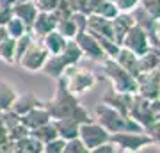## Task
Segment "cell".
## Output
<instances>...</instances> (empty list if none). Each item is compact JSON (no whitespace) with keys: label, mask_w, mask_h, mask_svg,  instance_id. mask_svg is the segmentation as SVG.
Here are the masks:
<instances>
[{"label":"cell","mask_w":160,"mask_h":153,"mask_svg":"<svg viewBox=\"0 0 160 153\" xmlns=\"http://www.w3.org/2000/svg\"><path fill=\"white\" fill-rule=\"evenodd\" d=\"M43 107L48 110L52 119H75L80 125L87 123V121H92L89 112L80 105L78 96H75L68 91L62 77L57 80V87H55L53 96L48 102H45Z\"/></svg>","instance_id":"6da1fadb"},{"label":"cell","mask_w":160,"mask_h":153,"mask_svg":"<svg viewBox=\"0 0 160 153\" xmlns=\"http://www.w3.org/2000/svg\"><path fill=\"white\" fill-rule=\"evenodd\" d=\"M94 121L100 123L110 135L119 134V132H144L142 126L135 123L130 116L118 112L116 109H112L103 102H98L94 105Z\"/></svg>","instance_id":"7a4b0ae2"},{"label":"cell","mask_w":160,"mask_h":153,"mask_svg":"<svg viewBox=\"0 0 160 153\" xmlns=\"http://www.w3.org/2000/svg\"><path fill=\"white\" fill-rule=\"evenodd\" d=\"M82 61V52L77 46L75 41H68V45L64 46V50L57 55H48L45 66L41 69V73H45L46 77H50L53 80H59L64 75V71L75 64H78Z\"/></svg>","instance_id":"3957f363"},{"label":"cell","mask_w":160,"mask_h":153,"mask_svg":"<svg viewBox=\"0 0 160 153\" xmlns=\"http://www.w3.org/2000/svg\"><path fill=\"white\" fill-rule=\"evenodd\" d=\"M102 73L110 80L112 89L118 93H128V94H137V79L132 77L126 69H123L114 59H105L100 63Z\"/></svg>","instance_id":"277c9868"},{"label":"cell","mask_w":160,"mask_h":153,"mask_svg":"<svg viewBox=\"0 0 160 153\" xmlns=\"http://www.w3.org/2000/svg\"><path fill=\"white\" fill-rule=\"evenodd\" d=\"M62 79H64V82H66L68 91L71 94H75V96H80V94H84L86 91L92 89L98 82L96 75H94L92 69L78 66V64H75V66L66 69L64 75H62Z\"/></svg>","instance_id":"5b68a950"},{"label":"cell","mask_w":160,"mask_h":153,"mask_svg":"<svg viewBox=\"0 0 160 153\" xmlns=\"http://www.w3.org/2000/svg\"><path fill=\"white\" fill-rule=\"evenodd\" d=\"M110 142L121 151H142L144 148L153 146L151 137L146 132H119L112 134Z\"/></svg>","instance_id":"8992f818"},{"label":"cell","mask_w":160,"mask_h":153,"mask_svg":"<svg viewBox=\"0 0 160 153\" xmlns=\"http://www.w3.org/2000/svg\"><path fill=\"white\" fill-rule=\"evenodd\" d=\"M78 139L82 141V144H84L87 150H92V148L100 146L103 142H109L110 134L105 130L100 123H96V121L92 119V121L82 123V125L78 126Z\"/></svg>","instance_id":"52a82bcc"},{"label":"cell","mask_w":160,"mask_h":153,"mask_svg":"<svg viewBox=\"0 0 160 153\" xmlns=\"http://www.w3.org/2000/svg\"><path fill=\"white\" fill-rule=\"evenodd\" d=\"M48 50H46L41 39H36L30 43V46L27 48V52L23 54V57L20 59V66L23 69H27V71H41L43 66H45L46 59H48Z\"/></svg>","instance_id":"ba28073f"},{"label":"cell","mask_w":160,"mask_h":153,"mask_svg":"<svg viewBox=\"0 0 160 153\" xmlns=\"http://www.w3.org/2000/svg\"><path fill=\"white\" fill-rule=\"evenodd\" d=\"M121 46L130 50L132 54H135L137 57L146 55L149 50H151V45H149L148 34L144 32L139 25H133V27L125 34V38L121 39Z\"/></svg>","instance_id":"9c48e42d"},{"label":"cell","mask_w":160,"mask_h":153,"mask_svg":"<svg viewBox=\"0 0 160 153\" xmlns=\"http://www.w3.org/2000/svg\"><path fill=\"white\" fill-rule=\"evenodd\" d=\"M128 116H130L135 123H139V125L142 126V130L158 119L157 114L153 112V109H151V100H146V98H142L141 94H133V102H132Z\"/></svg>","instance_id":"30bf717a"},{"label":"cell","mask_w":160,"mask_h":153,"mask_svg":"<svg viewBox=\"0 0 160 153\" xmlns=\"http://www.w3.org/2000/svg\"><path fill=\"white\" fill-rule=\"evenodd\" d=\"M75 43H77V46L80 48V52H82V57H87L89 61H92V63H102V61H105L107 57H105V54H103L102 46H100V43L96 41V38L92 34H89L87 30H82V32H78V34L75 36Z\"/></svg>","instance_id":"8fae6325"},{"label":"cell","mask_w":160,"mask_h":153,"mask_svg":"<svg viewBox=\"0 0 160 153\" xmlns=\"http://www.w3.org/2000/svg\"><path fill=\"white\" fill-rule=\"evenodd\" d=\"M137 94L146 100H157L160 93V69L142 71L137 75Z\"/></svg>","instance_id":"7c38bea8"},{"label":"cell","mask_w":160,"mask_h":153,"mask_svg":"<svg viewBox=\"0 0 160 153\" xmlns=\"http://www.w3.org/2000/svg\"><path fill=\"white\" fill-rule=\"evenodd\" d=\"M86 30L92 36H103V38H109L114 39V28H112V20L102 18L98 14H87V22H86Z\"/></svg>","instance_id":"4fadbf2b"},{"label":"cell","mask_w":160,"mask_h":153,"mask_svg":"<svg viewBox=\"0 0 160 153\" xmlns=\"http://www.w3.org/2000/svg\"><path fill=\"white\" fill-rule=\"evenodd\" d=\"M102 102L107 103V105H110L112 109H116L118 112L128 116L130 107H132V102H133V94H128V93H118V91L110 89V91H107V93L103 94Z\"/></svg>","instance_id":"5bb4252c"},{"label":"cell","mask_w":160,"mask_h":153,"mask_svg":"<svg viewBox=\"0 0 160 153\" xmlns=\"http://www.w3.org/2000/svg\"><path fill=\"white\" fill-rule=\"evenodd\" d=\"M57 27V18L52 13H38L32 27H30V34L36 39H43L46 34H50L52 30H55Z\"/></svg>","instance_id":"9a60e30c"},{"label":"cell","mask_w":160,"mask_h":153,"mask_svg":"<svg viewBox=\"0 0 160 153\" xmlns=\"http://www.w3.org/2000/svg\"><path fill=\"white\" fill-rule=\"evenodd\" d=\"M48 121H52V118H50V114H48V110H46L45 107H36V109H32V110H29L27 114L20 116V123H22L29 132L46 125Z\"/></svg>","instance_id":"2e32d148"},{"label":"cell","mask_w":160,"mask_h":153,"mask_svg":"<svg viewBox=\"0 0 160 153\" xmlns=\"http://www.w3.org/2000/svg\"><path fill=\"white\" fill-rule=\"evenodd\" d=\"M43 105H45V102H41L34 93H23V94H16L9 110H12L16 116H23V114H27L32 109L43 107Z\"/></svg>","instance_id":"e0dca14e"},{"label":"cell","mask_w":160,"mask_h":153,"mask_svg":"<svg viewBox=\"0 0 160 153\" xmlns=\"http://www.w3.org/2000/svg\"><path fill=\"white\" fill-rule=\"evenodd\" d=\"M12 16H16L18 20H22L25 23L27 30L30 32V27H32V23H34L36 16H38V9L32 4V0H25V2H22V4H18V6L12 7Z\"/></svg>","instance_id":"ac0fdd59"},{"label":"cell","mask_w":160,"mask_h":153,"mask_svg":"<svg viewBox=\"0 0 160 153\" xmlns=\"http://www.w3.org/2000/svg\"><path fill=\"white\" fill-rule=\"evenodd\" d=\"M114 61L119 64L123 69H126L132 77H135V79H137V75L141 73V68H139V57L135 55V54H132L130 50L123 48V46H121V50L118 52V55H116Z\"/></svg>","instance_id":"d6986e66"},{"label":"cell","mask_w":160,"mask_h":153,"mask_svg":"<svg viewBox=\"0 0 160 153\" xmlns=\"http://www.w3.org/2000/svg\"><path fill=\"white\" fill-rule=\"evenodd\" d=\"M133 25H135V22H133V18H132L130 13H119V14L112 20L114 38H116V43H118L119 46H121V39L125 38V34L133 27Z\"/></svg>","instance_id":"ffe728a7"},{"label":"cell","mask_w":160,"mask_h":153,"mask_svg":"<svg viewBox=\"0 0 160 153\" xmlns=\"http://www.w3.org/2000/svg\"><path fill=\"white\" fill-rule=\"evenodd\" d=\"M53 125L57 128V134L61 139L64 141H71L78 137V126L80 123H77L75 119H52Z\"/></svg>","instance_id":"44dd1931"},{"label":"cell","mask_w":160,"mask_h":153,"mask_svg":"<svg viewBox=\"0 0 160 153\" xmlns=\"http://www.w3.org/2000/svg\"><path fill=\"white\" fill-rule=\"evenodd\" d=\"M12 153H43V142L29 134L12 142Z\"/></svg>","instance_id":"7402d4cb"},{"label":"cell","mask_w":160,"mask_h":153,"mask_svg":"<svg viewBox=\"0 0 160 153\" xmlns=\"http://www.w3.org/2000/svg\"><path fill=\"white\" fill-rule=\"evenodd\" d=\"M43 46H45L50 55H57L64 50V46L68 45V39H64L62 36L59 34L57 30H52L50 34H46L43 39H41Z\"/></svg>","instance_id":"603a6c76"},{"label":"cell","mask_w":160,"mask_h":153,"mask_svg":"<svg viewBox=\"0 0 160 153\" xmlns=\"http://www.w3.org/2000/svg\"><path fill=\"white\" fill-rule=\"evenodd\" d=\"M30 135L34 137V139H38L39 142L46 144V142H50V141H53V139H57L59 134H57V128H55V125H53V121H48L46 125L39 126V128H36V130H30Z\"/></svg>","instance_id":"cb8c5ba5"},{"label":"cell","mask_w":160,"mask_h":153,"mask_svg":"<svg viewBox=\"0 0 160 153\" xmlns=\"http://www.w3.org/2000/svg\"><path fill=\"white\" fill-rule=\"evenodd\" d=\"M14 98H16L14 87L11 84H7V82H0V110L2 112H6V110L11 109Z\"/></svg>","instance_id":"d4e9b609"},{"label":"cell","mask_w":160,"mask_h":153,"mask_svg":"<svg viewBox=\"0 0 160 153\" xmlns=\"http://www.w3.org/2000/svg\"><path fill=\"white\" fill-rule=\"evenodd\" d=\"M55 30H57L61 36H62L64 39H68V41H73L75 36L78 34L77 23L73 22V18H71V16H69V18H64V20H59Z\"/></svg>","instance_id":"484cf974"},{"label":"cell","mask_w":160,"mask_h":153,"mask_svg":"<svg viewBox=\"0 0 160 153\" xmlns=\"http://www.w3.org/2000/svg\"><path fill=\"white\" fill-rule=\"evenodd\" d=\"M91 14H98V16L107 18V20H114V18L119 14V11H118V7H116L114 0H102V2L98 4V7L94 9V13H91Z\"/></svg>","instance_id":"4316f807"},{"label":"cell","mask_w":160,"mask_h":153,"mask_svg":"<svg viewBox=\"0 0 160 153\" xmlns=\"http://www.w3.org/2000/svg\"><path fill=\"white\" fill-rule=\"evenodd\" d=\"M4 28H6L7 36L12 38V39H18V38H22L23 34H27V32H29L27 27H25V23H23L22 20H18L16 16H12L11 20L4 25Z\"/></svg>","instance_id":"83f0119b"},{"label":"cell","mask_w":160,"mask_h":153,"mask_svg":"<svg viewBox=\"0 0 160 153\" xmlns=\"http://www.w3.org/2000/svg\"><path fill=\"white\" fill-rule=\"evenodd\" d=\"M34 41V36L27 32V34H23L22 38H18L14 39V64L20 63V59L23 57V54L27 52V48L30 46V43Z\"/></svg>","instance_id":"f1b7e54d"},{"label":"cell","mask_w":160,"mask_h":153,"mask_svg":"<svg viewBox=\"0 0 160 153\" xmlns=\"http://www.w3.org/2000/svg\"><path fill=\"white\" fill-rule=\"evenodd\" d=\"M139 68L142 71H151V69H160V57L153 50H149L146 55L139 57Z\"/></svg>","instance_id":"f546056e"},{"label":"cell","mask_w":160,"mask_h":153,"mask_svg":"<svg viewBox=\"0 0 160 153\" xmlns=\"http://www.w3.org/2000/svg\"><path fill=\"white\" fill-rule=\"evenodd\" d=\"M94 38H96V41L100 43V46H102V50H103V54H105V57H107V59H116L118 52L121 50V46L118 45L114 39L103 38V36H94Z\"/></svg>","instance_id":"4dcf8cb0"},{"label":"cell","mask_w":160,"mask_h":153,"mask_svg":"<svg viewBox=\"0 0 160 153\" xmlns=\"http://www.w3.org/2000/svg\"><path fill=\"white\" fill-rule=\"evenodd\" d=\"M0 61L14 64V39L12 38H6L0 43Z\"/></svg>","instance_id":"1f68e13d"},{"label":"cell","mask_w":160,"mask_h":153,"mask_svg":"<svg viewBox=\"0 0 160 153\" xmlns=\"http://www.w3.org/2000/svg\"><path fill=\"white\" fill-rule=\"evenodd\" d=\"M139 7L153 20H157V22L160 20V0H141Z\"/></svg>","instance_id":"d6a6232c"},{"label":"cell","mask_w":160,"mask_h":153,"mask_svg":"<svg viewBox=\"0 0 160 153\" xmlns=\"http://www.w3.org/2000/svg\"><path fill=\"white\" fill-rule=\"evenodd\" d=\"M62 153H89V150H87V148L82 144V141H80L78 137H77V139L66 141Z\"/></svg>","instance_id":"836d02e7"},{"label":"cell","mask_w":160,"mask_h":153,"mask_svg":"<svg viewBox=\"0 0 160 153\" xmlns=\"http://www.w3.org/2000/svg\"><path fill=\"white\" fill-rule=\"evenodd\" d=\"M38 13H53L59 6V0H32Z\"/></svg>","instance_id":"e575fe53"},{"label":"cell","mask_w":160,"mask_h":153,"mask_svg":"<svg viewBox=\"0 0 160 153\" xmlns=\"http://www.w3.org/2000/svg\"><path fill=\"white\" fill-rule=\"evenodd\" d=\"M53 16L57 18V22L59 20H64V18H69L71 14H73V11H71V7H69V4H68V0H59V6H57V9L52 13Z\"/></svg>","instance_id":"d590c367"},{"label":"cell","mask_w":160,"mask_h":153,"mask_svg":"<svg viewBox=\"0 0 160 153\" xmlns=\"http://www.w3.org/2000/svg\"><path fill=\"white\" fill-rule=\"evenodd\" d=\"M144 132L151 137V141H153V146H157L160 150V121L157 119L155 123H151L149 126L144 128Z\"/></svg>","instance_id":"8d00e7d4"},{"label":"cell","mask_w":160,"mask_h":153,"mask_svg":"<svg viewBox=\"0 0 160 153\" xmlns=\"http://www.w3.org/2000/svg\"><path fill=\"white\" fill-rule=\"evenodd\" d=\"M64 144H66V141L61 139V137H57V139L43 144V153H62Z\"/></svg>","instance_id":"74e56055"},{"label":"cell","mask_w":160,"mask_h":153,"mask_svg":"<svg viewBox=\"0 0 160 153\" xmlns=\"http://www.w3.org/2000/svg\"><path fill=\"white\" fill-rule=\"evenodd\" d=\"M114 4L119 13H132L135 7H139L141 0H114Z\"/></svg>","instance_id":"f35d334b"},{"label":"cell","mask_w":160,"mask_h":153,"mask_svg":"<svg viewBox=\"0 0 160 153\" xmlns=\"http://www.w3.org/2000/svg\"><path fill=\"white\" fill-rule=\"evenodd\" d=\"M118 151V148L112 144V142H103V144H100V146L92 148V150H89V153H116Z\"/></svg>","instance_id":"ab89813d"},{"label":"cell","mask_w":160,"mask_h":153,"mask_svg":"<svg viewBox=\"0 0 160 153\" xmlns=\"http://www.w3.org/2000/svg\"><path fill=\"white\" fill-rule=\"evenodd\" d=\"M12 18V9H7V7H0V27H4L9 20Z\"/></svg>","instance_id":"60d3db41"},{"label":"cell","mask_w":160,"mask_h":153,"mask_svg":"<svg viewBox=\"0 0 160 153\" xmlns=\"http://www.w3.org/2000/svg\"><path fill=\"white\" fill-rule=\"evenodd\" d=\"M25 0H0V7H7V9H12L14 6L22 4Z\"/></svg>","instance_id":"b9f144b4"},{"label":"cell","mask_w":160,"mask_h":153,"mask_svg":"<svg viewBox=\"0 0 160 153\" xmlns=\"http://www.w3.org/2000/svg\"><path fill=\"white\" fill-rule=\"evenodd\" d=\"M102 0H87V14H91V13H94V9L98 7V4H100Z\"/></svg>","instance_id":"7bdbcfd3"},{"label":"cell","mask_w":160,"mask_h":153,"mask_svg":"<svg viewBox=\"0 0 160 153\" xmlns=\"http://www.w3.org/2000/svg\"><path fill=\"white\" fill-rule=\"evenodd\" d=\"M157 38H158V41H160V20L157 22Z\"/></svg>","instance_id":"ee69618b"},{"label":"cell","mask_w":160,"mask_h":153,"mask_svg":"<svg viewBox=\"0 0 160 153\" xmlns=\"http://www.w3.org/2000/svg\"><path fill=\"white\" fill-rule=\"evenodd\" d=\"M116 153H142V151H121V150H118Z\"/></svg>","instance_id":"f6af8a7d"},{"label":"cell","mask_w":160,"mask_h":153,"mask_svg":"<svg viewBox=\"0 0 160 153\" xmlns=\"http://www.w3.org/2000/svg\"><path fill=\"white\" fill-rule=\"evenodd\" d=\"M158 153H160V150H158Z\"/></svg>","instance_id":"bcb514c9"}]
</instances>
